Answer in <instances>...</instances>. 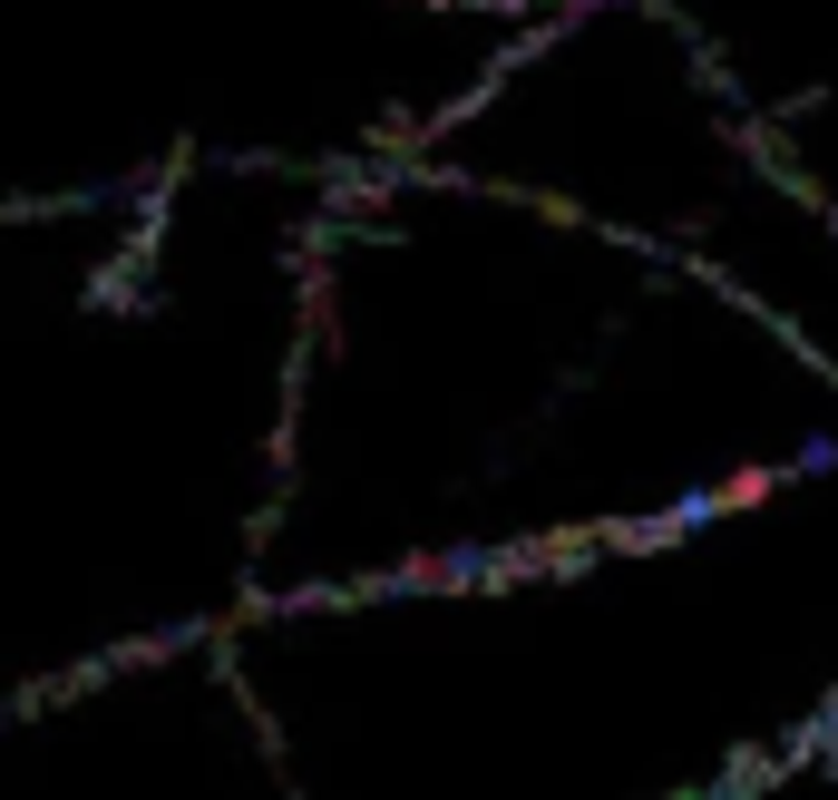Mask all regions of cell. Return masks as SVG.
Masks as SVG:
<instances>
[{
  "label": "cell",
  "instance_id": "obj_1",
  "mask_svg": "<svg viewBox=\"0 0 838 800\" xmlns=\"http://www.w3.org/2000/svg\"><path fill=\"white\" fill-rule=\"evenodd\" d=\"M322 186L0 206V723L264 605Z\"/></svg>",
  "mask_w": 838,
  "mask_h": 800
}]
</instances>
